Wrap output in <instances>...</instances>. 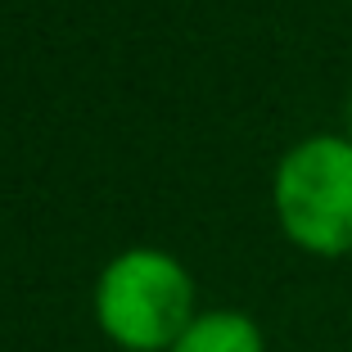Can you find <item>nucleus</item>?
Segmentation results:
<instances>
[{"mask_svg": "<svg viewBox=\"0 0 352 352\" xmlns=\"http://www.w3.org/2000/svg\"><path fill=\"white\" fill-rule=\"evenodd\" d=\"M276 221L311 258L352 253V135H307L280 158L271 181Z\"/></svg>", "mask_w": 352, "mask_h": 352, "instance_id": "nucleus-2", "label": "nucleus"}, {"mask_svg": "<svg viewBox=\"0 0 352 352\" xmlns=\"http://www.w3.org/2000/svg\"><path fill=\"white\" fill-rule=\"evenodd\" d=\"M195 316V276L167 249H122L95 280V321L122 352H172Z\"/></svg>", "mask_w": 352, "mask_h": 352, "instance_id": "nucleus-1", "label": "nucleus"}, {"mask_svg": "<svg viewBox=\"0 0 352 352\" xmlns=\"http://www.w3.org/2000/svg\"><path fill=\"white\" fill-rule=\"evenodd\" d=\"M172 352H267V339H262V325L249 311L212 307L199 311L186 325V334L172 343Z\"/></svg>", "mask_w": 352, "mask_h": 352, "instance_id": "nucleus-3", "label": "nucleus"}, {"mask_svg": "<svg viewBox=\"0 0 352 352\" xmlns=\"http://www.w3.org/2000/svg\"><path fill=\"white\" fill-rule=\"evenodd\" d=\"M348 135H352V100H348Z\"/></svg>", "mask_w": 352, "mask_h": 352, "instance_id": "nucleus-4", "label": "nucleus"}]
</instances>
